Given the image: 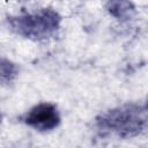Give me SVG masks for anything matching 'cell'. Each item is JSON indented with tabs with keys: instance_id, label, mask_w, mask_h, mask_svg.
Here are the masks:
<instances>
[{
	"instance_id": "6da1fadb",
	"label": "cell",
	"mask_w": 148,
	"mask_h": 148,
	"mask_svg": "<svg viewBox=\"0 0 148 148\" xmlns=\"http://www.w3.org/2000/svg\"><path fill=\"white\" fill-rule=\"evenodd\" d=\"M96 125L102 132L123 139L134 138L147 128V110L145 105L126 103L99 114Z\"/></svg>"
},
{
	"instance_id": "7a4b0ae2",
	"label": "cell",
	"mask_w": 148,
	"mask_h": 148,
	"mask_svg": "<svg viewBox=\"0 0 148 148\" xmlns=\"http://www.w3.org/2000/svg\"><path fill=\"white\" fill-rule=\"evenodd\" d=\"M60 22V15L51 8H43L35 13L13 16L8 20L13 31L20 36L36 40L53 36L59 29Z\"/></svg>"
},
{
	"instance_id": "3957f363",
	"label": "cell",
	"mask_w": 148,
	"mask_h": 148,
	"mask_svg": "<svg viewBox=\"0 0 148 148\" xmlns=\"http://www.w3.org/2000/svg\"><path fill=\"white\" fill-rule=\"evenodd\" d=\"M24 123L38 131H51L60 124V114L54 104L40 103L29 110Z\"/></svg>"
},
{
	"instance_id": "277c9868",
	"label": "cell",
	"mask_w": 148,
	"mask_h": 148,
	"mask_svg": "<svg viewBox=\"0 0 148 148\" xmlns=\"http://www.w3.org/2000/svg\"><path fill=\"white\" fill-rule=\"evenodd\" d=\"M105 8L111 16L120 21L131 20L135 14V7L130 0H109Z\"/></svg>"
},
{
	"instance_id": "5b68a950",
	"label": "cell",
	"mask_w": 148,
	"mask_h": 148,
	"mask_svg": "<svg viewBox=\"0 0 148 148\" xmlns=\"http://www.w3.org/2000/svg\"><path fill=\"white\" fill-rule=\"evenodd\" d=\"M18 69L16 65L7 59H0V82H9L16 77Z\"/></svg>"
},
{
	"instance_id": "8992f818",
	"label": "cell",
	"mask_w": 148,
	"mask_h": 148,
	"mask_svg": "<svg viewBox=\"0 0 148 148\" xmlns=\"http://www.w3.org/2000/svg\"><path fill=\"white\" fill-rule=\"evenodd\" d=\"M0 121H1V113H0Z\"/></svg>"
}]
</instances>
